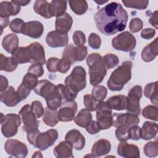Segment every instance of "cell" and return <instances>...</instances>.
Returning <instances> with one entry per match:
<instances>
[{
    "label": "cell",
    "mask_w": 158,
    "mask_h": 158,
    "mask_svg": "<svg viewBox=\"0 0 158 158\" xmlns=\"http://www.w3.org/2000/svg\"><path fill=\"white\" fill-rule=\"evenodd\" d=\"M107 93V88L102 85H94L92 89V96L98 102L102 101L106 97Z\"/></svg>",
    "instance_id": "42"
},
{
    "label": "cell",
    "mask_w": 158,
    "mask_h": 158,
    "mask_svg": "<svg viewBox=\"0 0 158 158\" xmlns=\"http://www.w3.org/2000/svg\"><path fill=\"white\" fill-rule=\"evenodd\" d=\"M73 41L77 46H84L86 43V37L81 31H75L73 35Z\"/></svg>",
    "instance_id": "51"
},
{
    "label": "cell",
    "mask_w": 158,
    "mask_h": 158,
    "mask_svg": "<svg viewBox=\"0 0 158 158\" xmlns=\"http://www.w3.org/2000/svg\"><path fill=\"white\" fill-rule=\"evenodd\" d=\"M69 4L72 10L77 15H81L85 14L88 10V3L83 0L69 1Z\"/></svg>",
    "instance_id": "38"
},
{
    "label": "cell",
    "mask_w": 158,
    "mask_h": 158,
    "mask_svg": "<svg viewBox=\"0 0 158 158\" xmlns=\"http://www.w3.org/2000/svg\"><path fill=\"white\" fill-rule=\"evenodd\" d=\"M65 85L73 91L78 92L83 90L86 85V71L81 66H76L70 75L65 80Z\"/></svg>",
    "instance_id": "5"
},
{
    "label": "cell",
    "mask_w": 158,
    "mask_h": 158,
    "mask_svg": "<svg viewBox=\"0 0 158 158\" xmlns=\"http://www.w3.org/2000/svg\"><path fill=\"white\" fill-rule=\"evenodd\" d=\"M19 45V38L15 33H10L5 36L2 41L3 48L9 53L12 54Z\"/></svg>",
    "instance_id": "29"
},
{
    "label": "cell",
    "mask_w": 158,
    "mask_h": 158,
    "mask_svg": "<svg viewBox=\"0 0 158 158\" xmlns=\"http://www.w3.org/2000/svg\"><path fill=\"white\" fill-rule=\"evenodd\" d=\"M157 107L154 105H148L146 106L142 112L143 116L148 119L157 121Z\"/></svg>",
    "instance_id": "43"
},
{
    "label": "cell",
    "mask_w": 158,
    "mask_h": 158,
    "mask_svg": "<svg viewBox=\"0 0 158 158\" xmlns=\"http://www.w3.org/2000/svg\"><path fill=\"white\" fill-rule=\"evenodd\" d=\"M28 47L30 52L31 63L43 65L46 62L44 50L40 43L34 42L29 44Z\"/></svg>",
    "instance_id": "17"
},
{
    "label": "cell",
    "mask_w": 158,
    "mask_h": 158,
    "mask_svg": "<svg viewBox=\"0 0 158 158\" xmlns=\"http://www.w3.org/2000/svg\"><path fill=\"white\" fill-rule=\"evenodd\" d=\"M146 12H148L149 15L150 16V18L149 20V23L157 29V10H155L153 12H151L148 11H147Z\"/></svg>",
    "instance_id": "58"
},
{
    "label": "cell",
    "mask_w": 158,
    "mask_h": 158,
    "mask_svg": "<svg viewBox=\"0 0 158 158\" xmlns=\"http://www.w3.org/2000/svg\"><path fill=\"white\" fill-rule=\"evenodd\" d=\"M96 122L99 128L107 130L113 125V115L112 109L106 102H99L96 108Z\"/></svg>",
    "instance_id": "7"
},
{
    "label": "cell",
    "mask_w": 158,
    "mask_h": 158,
    "mask_svg": "<svg viewBox=\"0 0 158 158\" xmlns=\"http://www.w3.org/2000/svg\"><path fill=\"white\" fill-rule=\"evenodd\" d=\"M24 22L22 19L16 18L13 19L9 23L10 29L14 33H22L23 27L24 26Z\"/></svg>",
    "instance_id": "47"
},
{
    "label": "cell",
    "mask_w": 158,
    "mask_h": 158,
    "mask_svg": "<svg viewBox=\"0 0 158 158\" xmlns=\"http://www.w3.org/2000/svg\"><path fill=\"white\" fill-rule=\"evenodd\" d=\"M102 62L106 68L112 69L118 64L119 59L114 54H107L102 57Z\"/></svg>",
    "instance_id": "44"
},
{
    "label": "cell",
    "mask_w": 158,
    "mask_h": 158,
    "mask_svg": "<svg viewBox=\"0 0 158 158\" xmlns=\"http://www.w3.org/2000/svg\"><path fill=\"white\" fill-rule=\"evenodd\" d=\"M0 25H1V33L2 32V30L4 28H6L9 23V18L7 17H1L0 18Z\"/></svg>",
    "instance_id": "60"
},
{
    "label": "cell",
    "mask_w": 158,
    "mask_h": 158,
    "mask_svg": "<svg viewBox=\"0 0 158 158\" xmlns=\"http://www.w3.org/2000/svg\"><path fill=\"white\" fill-rule=\"evenodd\" d=\"M14 57L19 64L30 62V57L28 47H19L12 54Z\"/></svg>",
    "instance_id": "35"
},
{
    "label": "cell",
    "mask_w": 158,
    "mask_h": 158,
    "mask_svg": "<svg viewBox=\"0 0 158 158\" xmlns=\"http://www.w3.org/2000/svg\"><path fill=\"white\" fill-rule=\"evenodd\" d=\"M32 112L35 114L37 118H40L44 114V109L41 102L39 101H35L31 102L30 105Z\"/></svg>",
    "instance_id": "48"
},
{
    "label": "cell",
    "mask_w": 158,
    "mask_h": 158,
    "mask_svg": "<svg viewBox=\"0 0 158 158\" xmlns=\"http://www.w3.org/2000/svg\"><path fill=\"white\" fill-rule=\"evenodd\" d=\"M86 64L89 68L90 84L94 86L100 83L107 72L102 56L99 53H92L87 57Z\"/></svg>",
    "instance_id": "4"
},
{
    "label": "cell",
    "mask_w": 158,
    "mask_h": 158,
    "mask_svg": "<svg viewBox=\"0 0 158 158\" xmlns=\"http://www.w3.org/2000/svg\"><path fill=\"white\" fill-rule=\"evenodd\" d=\"M34 11L45 19L52 18L50 13V3L46 0L35 1L33 4Z\"/></svg>",
    "instance_id": "31"
},
{
    "label": "cell",
    "mask_w": 158,
    "mask_h": 158,
    "mask_svg": "<svg viewBox=\"0 0 158 158\" xmlns=\"http://www.w3.org/2000/svg\"><path fill=\"white\" fill-rule=\"evenodd\" d=\"M143 90L139 85H135L132 87L128 93L127 97L126 110L131 114L139 115L141 111L139 100L142 97Z\"/></svg>",
    "instance_id": "10"
},
{
    "label": "cell",
    "mask_w": 158,
    "mask_h": 158,
    "mask_svg": "<svg viewBox=\"0 0 158 158\" xmlns=\"http://www.w3.org/2000/svg\"><path fill=\"white\" fill-rule=\"evenodd\" d=\"M111 109L122 110L126 109L127 97L124 95H115L110 97L106 101Z\"/></svg>",
    "instance_id": "30"
},
{
    "label": "cell",
    "mask_w": 158,
    "mask_h": 158,
    "mask_svg": "<svg viewBox=\"0 0 158 158\" xmlns=\"http://www.w3.org/2000/svg\"><path fill=\"white\" fill-rule=\"evenodd\" d=\"M20 11V6L15 1H2L0 3V15L1 17H7L16 15Z\"/></svg>",
    "instance_id": "23"
},
{
    "label": "cell",
    "mask_w": 158,
    "mask_h": 158,
    "mask_svg": "<svg viewBox=\"0 0 158 158\" xmlns=\"http://www.w3.org/2000/svg\"><path fill=\"white\" fill-rule=\"evenodd\" d=\"M156 34V30L153 28H148L143 29L141 33V36L145 40H150Z\"/></svg>",
    "instance_id": "56"
},
{
    "label": "cell",
    "mask_w": 158,
    "mask_h": 158,
    "mask_svg": "<svg viewBox=\"0 0 158 158\" xmlns=\"http://www.w3.org/2000/svg\"><path fill=\"white\" fill-rule=\"evenodd\" d=\"M38 77L35 75L27 73L23 77L22 83L18 87L17 92L21 99V101L26 99L38 83Z\"/></svg>",
    "instance_id": "13"
},
{
    "label": "cell",
    "mask_w": 158,
    "mask_h": 158,
    "mask_svg": "<svg viewBox=\"0 0 158 158\" xmlns=\"http://www.w3.org/2000/svg\"><path fill=\"white\" fill-rule=\"evenodd\" d=\"M97 4H98L99 5H101V4H104V3H106V2H107L108 1H94Z\"/></svg>",
    "instance_id": "63"
},
{
    "label": "cell",
    "mask_w": 158,
    "mask_h": 158,
    "mask_svg": "<svg viewBox=\"0 0 158 158\" xmlns=\"http://www.w3.org/2000/svg\"><path fill=\"white\" fill-rule=\"evenodd\" d=\"M75 123L82 128H86L92 121V115L86 109H81L73 118Z\"/></svg>",
    "instance_id": "34"
},
{
    "label": "cell",
    "mask_w": 158,
    "mask_h": 158,
    "mask_svg": "<svg viewBox=\"0 0 158 158\" xmlns=\"http://www.w3.org/2000/svg\"><path fill=\"white\" fill-rule=\"evenodd\" d=\"M128 14L122 5L112 2L100 9L94 15L98 29L106 35L123 31L128 21Z\"/></svg>",
    "instance_id": "1"
},
{
    "label": "cell",
    "mask_w": 158,
    "mask_h": 158,
    "mask_svg": "<svg viewBox=\"0 0 158 158\" xmlns=\"http://www.w3.org/2000/svg\"><path fill=\"white\" fill-rule=\"evenodd\" d=\"M28 72L35 75L38 78V77H41L43 75L44 70L42 65L38 64H33L29 67L28 69Z\"/></svg>",
    "instance_id": "53"
},
{
    "label": "cell",
    "mask_w": 158,
    "mask_h": 158,
    "mask_svg": "<svg viewBox=\"0 0 158 158\" xmlns=\"http://www.w3.org/2000/svg\"><path fill=\"white\" fill-rule=\"evenodd\" d=\"M43 157V156H42V154H41V152H40V151H36L35 152V154L33 155V156H32V157Z\"/></svg>",
    "instance_id": "62"
},
{
    "label": "cell",
    "mask_w": 158,
    "mask_h": 158,
    "mask_svg": "<svg viewBox=\"0 0 158 158\" xmlns=\"http://www.w3.org/2000/svg\"><path fill=\"white\" fill-rule=\"evenodd\" d=\"M67 1L62 0H53L50 2V13L52 17H60L65 13Z\"/></svg>",
    "instance_id": "32"
},
{
    "label": "cell",
    "mask_w": 158,
    "mask_h": 158,
    "mask_svg": "<svg viewBox=\"0 0 158 158\" xmlns=\"http://www.w3.org/2000/svg\"><path fill=\"white\" fill-rule=\"evenodd\" d=\"M135 37L128 31H124L112 40V47L118 51L128 52L132 51L136 46Z\"/></svg>",
    "instance_id": "8"
},
{
    "label": "cell",
    "mask_w": 158,
    "mask_h": 158,
    "mask_svg": "<svg viewBox=\"0 0 158 158\" xmlns=\"http://www.w3.org/2000/svg\"><path fill=\"white\" fill-rule=\"evenodd\" d=\"M132 65L131 61H125L112 72L107 81V86L110 91H118L123 89L131 79Z\"/></svg>",
    "instance_id": "2"
},
{
    "label": "cell",
    "mask_w": 158,
    "mask_h": 158,
    "mask_svg": "<svg viewBox=\"0 0 158 158\" xmlns=\"http://www.w3.org/2000/svg\"><path fill=\"white\" fill-rule=\"evenodd\" d=\"M123 5L127 7L143 10L147 8L149 1L147 0H123Z\"/></svg>",
    "instance_id": "40"
},
{
    "label": "cell",
    "mask_w": 158,
    "mask_h": 158,
    "mask_svg": "<svg viewBox=\"0 0 158 158\" xmlns=\"http://www.w3.org/2000/svg\"><path fill=\"white\" fill-rule=\"evenodd\" d=\"M69 37L67 33H64L58 31H52L48 33L46 37V42L51 48L64 47L68 44Z\"/></svg>",
    "instance_id": "16"
},
{
    "label": "cell",
    "mask_w": 158,
    "mask_h": 158,
    "mask_svg": "<svg viewBox=\"0 0 158 158\" xmlns=\"http://www.w3.org/2000/svg\"><path fill=\"white\" fill-rule=\"evenodd\" d=\"M59 59L56 57H51L49 58L46 64L48 70L50 72L54 73L57 72V65Z\"/></svg>",
    "instance_id": "54"
},
{
    "label": "cell",
    "mask_w": 158,
    "mask_h": 158,
    "mask_svg": "<svg viewBox=\"0 0 158 158\" xmlns=\"http://www.w3.org/2000/svg\"><path fill=\"white\" fill-rule=\"evenodd\" d=\"M141 138L144 140H149L155 138L157 133V124L151 121L145 122L141 128Z\"/></svg>",
    "instance_id": "28"
},
{
    "label": "cell",
    "mask_w": 158,
    "mask_h": 158,
    "mask_svg": "<svg viewBox=\"0 0 158 158\" xmlns=\"http://www.w3.org/2000/svg\"><path fill=\"white\" fill-rule=\"evenodd\" d=\"M57 87L62 98V101H72L77 98V93L71 90L65 85L58 84Z\"/></svg>",
    "instance_id": "39"
},
{
    "label": "cell",
    "mask_w": 158,
    "mask_h": 158,
    "mask_svg": "<svg viewBox=\"0 0 158 158\" xmlns=\"http://www.w3.org/2000/svg\"><path fill=\"white\" fill-rule=\"evenodd\" d=\"M18 62L12 57H6L0 55V70L8 72H13L18 66Z\"/></svg>",
    "instance_id": "33"
},
{
    "label": "cell",
    "mask_w": 158,
    "mask_h": 158,
    "mask_svg": "<svg viewBox=\"0 0 158 158\" xmlns=\"http://www.w3.org/2000/svg\"><path fill=\"white\" fill-rule=\"evenodd\" d=\"M143 27V21L139 18L132 19L129 23V28L132 33H136L140 31Z\"/></svg>",
    "instance_id": "50"
},
{
    "label": "cell",
    "mask_w": 158,
    "mask_h": 158,
    "mask_svg": "<svg viewBox=\"0 0 158 158\" xmlns=\"http://www.w3.org/2000/svg\"><path fill=\"white\" fill-rule=\"evenodd\" d=\"M4 150L7 154L17 158H24L28 154L27 145L17 139H7L4 144Z\"/></svg>",
    "instance_id": "11"
},
{
    "label": "cell",
    "mask_w": 158,
    "mask_h": 158,
    "mask_svg": "<svg viewBox=\"0 0 158 158\" xmlns=\"http://www.w3.org/2000/svg\"><path fill=\"white\" fill-rule=\"evenodd\" d=\"M19 114L23 121V126L22 128L25 131L30 133L38 130L39 121L37 120V118L32 112L29 104L23 106Z\"/></svg>",
    "instance_id": "9"
},
{
    "label": "cell",
    "mask_w": 158,
    "mask_h": 158,
    "mask_svg": "<svg viewBox=\"0 0 158 158\" xmlns=\"http://www.w3.org/2000/svg\"><path fill=\"white\" fill-rule=\"evenodd\" d=\"M119 156L126 158H138L140 157L139 149L135 144H128L125 141H121L117 148Z\"/></svg>",
    "instance_id": "22"
},
{
    "label": "cell",
    "mask_w": 158,
    "mask_h": 158,
    "mask_svg": "<svg viewBox=\"0 0 158 158\" xmlns=\"http://www.w3.org/2000/svg\"><path fill=\"white\" fill-rule=\"evenodd\" d=\"M72 148V145L66 141H62L54 148V155L57 158H73Z\"/></svg>",
    "instance_id": "27"
},
{
    "label": "cell",
    "mask_w": 158,
    "mask_h": 158,
    "mask_svg": "<svg viewBox=\"0 0 158 158\" xmlns=\"http://www.w3.org/2000/svg\"><path fill=\"white\" fill-rule=\"evenodd\" d=\"M85 128L87 132L91 135L96 134L100 131V129L98 127L97 122L94 120H92Z\"/></svg>",
    "instance_id": "57"
},
{
    "label": "cell",
    "mask_w": 158,
    "mask_h": 158,
    "mask_svg": "<svg viewBox=\"0 0 158 158\" xmlns=\"http://www.w3.org/2000/svg\"><path fill=\"white\" fill-rule=\"evenodd\" d=\"M0 100L8 107H14L21 101L17 91L12 86H8L6 89L1 92Z\"/></svg>",
    "instance_id": "21"
},
{
    "label": "cell",
    "mask_w": 158,
    "mask_h": 158,
    "mask_svg": "<svg viewBox=\"0 0 158 158\" xmlns=\"http://www.w3.org/2000/svg\"><path fill=\"white\" fill-rule=\"evenodd\" d=\"M57 90V86L47 80L38 81L36 86L33 89L34 92L45 99L52 96Z\"/></svg>",
    "instance_id": "18"
},
{
    "label": "cell",
    "mask_w": 158,
    "mask_h": 158,
    "mask_svg": "<svg viewBox=\"0 0 158 158\" xmlns=\"http://www.w3.org/2000/svg\"><path fill=\"white\" fill-rule=\"evenodd\" d=\"M87 53L86 46H74L73 44H70L64 50L62 57L69 59L73 63L77 61H82L86 57Z\"/></svg>",
    "instance_id": "14"
},
{
    "label": "cell",
    "mask_w": 158,
    "mask_h": 158,
    "mask_svg": "<svg viewBox=\"0 0 158 158\" xmlns=\"http://www.w3.org/2000/svg\"><path fill=\"white\" fill-rule=\"evenodd\" d=\"M73 19L68 14L65 13L64 15L56 17L55 22L56 30L61 33H67L72 25Z\"/></svg>",
    "instance_id": "24"
},
{
    "label": "cell",
    "mask_w": 158,
    "mask_h": 158,
    "mask_svg": "<svg viewBox=\"0 0 158 158\" xmlns=\"http://www.w3.org/2000/svg\"><path fill=\"white\" fill-rule=\"evenodd\" d=\"M115 136L120 141H126L130 139V127H118L115 130Z\"/></svg>",
    "instance_id": "45"
},
{
    "label": "cell",
    "mask_w": 158,
    "mask_h": 158,
    "mask_svg": "<svg viewBox=\"0 0 158 158\" xmlns=\"http://www.w3.org/2000/svg\"><path fill=\"white\" fill-rule=\"evenodd\" d=\"M139 122V118L136 114L131 113H114L113 125L115 127H131L137 125Z\"/></svg>",
    "instance_id": "15"
},
{
    "label": "cell",
    "mask_w": 158,
    "mask_h": 158,
    "mask_svg": "<svg viewBox=\"0 0 158 158\" xmlns=\"http://www.w3.org/2000/svg\"><path fill=\"white\" fill-rule=\"evenodd\" d=\"M88 44L93 49H99L101 44L100 36L94 33H91L88 38Z\"/></svg>",
    "instance_id": "49"
},
{
    "label": "cell",
    "mask_w": 158,
    "mask_h": 158,
    "mask_svg": "<svg viewBox=\"0 0 158 158\" xmlns=\"http://www.w3.org/2000/svg\"><path fill=\"white\" fill-rule=\"evenodd\" d=\"M43 120L44 123L51 127L56 126L59 122L57 110L51 109L48 107H46L43 115Z\"/></svg>",
    "instance_id": "36"
},
{
    "label": "cell",
    "mask_w": 158,
    "mask_h": 158,
    "mask_svg": "<svg viewBox=\"0 0 158 158\" xmlns=\"http://www.w3.org/2000/svg\"><path fill=\"white\" fill-rule=\"evenodd\" d=\"M72 62L67 59L62 57L59 59L58 65H57V72H59L62 73H66L70 68Z\"/></svg>",
    "instance_id": "52"
},
{
    "label": "cell",
    "mask_w": 158,
    "mask_h": 158,
    "mask_svg": "<svg viewBox=\"0 0 158 158\" xmlns=\"http://www.w3.org/2000/svg\"><path fill=\"white\" fill-rule=\"evenodd\" d=\"M83 103L85 108L89 111L96 110L98 104L91 94H86L83 96Z\"/></svg>",
    "instance_id": "46"
},
{
    "label": "cell",
    "mask_w": 158,
    "mask_h": 158,
    "mask_svg": "<svg viewBox=\"0 0 158 158\" xmlns=\"http://www.w3.org/2000/svg\"><path fill=\"white\" fill-rule=\"evenodd\" d=\"M157 40L158 38H156L152 42L146 45L143 49L141 52V58L143 60L146 62H149L152 61L158 54L157 48Z\"/></svg>",
    "instance_id": "26"
},
{
    "label": "cell",
    "mask_w": 158,
    "mask_h": 158,
    "mask_svg": "<svg viewBox=\"0 0 158 158\" xmlns=\"http://www.w3.org/2000/svg\"><path fill=\"white\" fill-rule=\"evenodd\" d=\"M21 117L15 114H8L4 115L1 114V132L6 138L15 136L18 131V128L21 124Z\"/></svg>",
    "instance_id": "6"
},
{
    "label": "cell",
    "mask_w": 158,
    "mask_h": 158,
    "mask_svg": "<svg viewBox=\"0 0 158 158\" xmlns=\"http://www.w3.org/2000/svg\"><path fill=\"white\" fill-rule=\"evenodd\" d=\"M130 139L133 140H139L141 138V128L137 125L130 127Z\"/></svg>",
    "instance_id": "55"
},
{
    "label": "cell",
    "mask_w": 158,
    "mask_h": 158,
    "mask_svg": "<svg viewBox=\"0 0 158 158\" xmlns=\"http://www.w3.org/2000/svg\"><path fill=\"white\" fill-rule=\"evenodd\" d=\"M15 2L20 6H25L28 5L30 2V1H21V0H20V1H15Z\"/></svg>",
    "instance_id": "61"
},
{
    "label": "cell",
    "mask_w": 158,
    "mask_h": 158,
    "mask_svg": "<svg viewBox=\"0 0 158 158\" xmlns=\"http://www.w3.org/2000/svg\"><path fill=\"white\" fill-rule=\"evenodd\" d=\"M157 82L155 81L147 84L144 89V95L148 99H150L152 104L157 105Z\"/></svg>",
    "instance_id": "37"
},
{
    "label": "cell",
    "mask_w": 158,
    "mask_h": 158,
    "mask_svg": "<svg viewBox=\"0 0 158 158\" xmlns=\"http://www.w3.org/2000/svg\"><path fill=\"white\" fill-rule=\"evenodd\" d=\"M77 111V104L75 100L63 101L59 107L57 116L59 121L70 122L73 120Z\"/></svg>",
    "instance_id": "12"
},
{
    "label": "cell",
    "mask_w": 158,
    "mask_h": 158,
    "mask_svg": "<svg viewBox=\"0 0 158 158\" xmlns=\"http://www.w3.org/2000/svg\"><path fill=\"white\" fill-rule=\"evenodd\" d=\"M28 141L40 150L44 151L52 146L58 138V132L56 130L50 129L41 133L39 130L27 133Z\"/></svg>",
    "instance_id": "3"
},
{
    "label": "cell",
    "mask_w": 158,
    "mask_h": 158,
    "mask_svg": "<svg viewBox=\"0 0 158 158\" xmlns=\"http://www.w3.org/2000/svg\"><path fill=\"white\" fill-rule=\"evenodd\" d=\"M110 148V143L108 140L101 139L93 144L91 149V154L94 157H101L108 154Z\"/></svg>",
    "instance_id": "25"
},
{
    "label": "cell",
    "mask_w": 158,
    "mask_h": 158,
    "mask_svg": "<svg viewBox=\"0 0 158 158\" xmlns=\"http://www.w3.org/2000/svg\"><path fill=\"white\" fill-rule=\"evenodd\" d=\"M44 30L42 23L39 21H30L25 23L22 33L32 38H39Z\"/></svg>",
    "instance_id": "20"
},
{
    "label": "cell",
    "mask_w": 158,
    "mask_h": 158,
    "mask_svg": "<svg viewBox=\"0 0 158 158\" xmlns=\"http://www.w3.org/2000/svg\"><path fill=\"white\" fill-rule=\"evenodd\" d=\"M157 141H150L147 143L143 148L144 154L149 157H155L158 155Z\"/></svg>",
    "instance_id": "41"
},
{
    "label": "cell",
    "mask_w": 158,
    "mask_h": 158,
    "mask_svg": "<svg viewBox=\"0 0 158 158\" xmlns=\"http://www.w3.org/2000/svg\"><path fill=\"white\" fill-rule=\"evenodd\" d=\"M0 77V91L1 92H2L8 87V80L6 77L2 75Z\"/></svg>",
    "instance_id": "59"
},
{
    "label": "cell",
    "mask_w": 158,
    "mask_h": 158,
    "mask_svg": "<svg viewBox=\"0 0 158 158\" xmlns=\"http://www.w3.org/2000/svg\"><path fill=\"white\" fill-rule=\"evenodd\" d=\"M65 141L70 143L75 149L78 151L83 149L85 146V137L77 129L69 130L65 136Z\"/></svg>",
    "instance_id": "19"
}]
</instances>
